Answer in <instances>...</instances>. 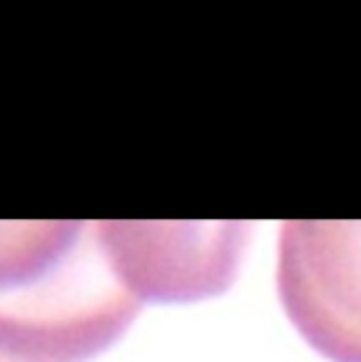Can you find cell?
Returning a JSON list of instances; mask_svg holds the SVG:
<instances>
[{
  "label": "cell",
  "instance_id": "6da1fadb",
  "mask_svg": "<svg viewBox=\"0 0 361 362\" xmlns=\"http://www.w3.org/2000/svg\"><path fill=\"white\" fill-rule=\"evenodd\" d=\"M140 308L106 221H0V362H88Z\"/></svg>",
  "mask_w": 361,
  "mask_h": 362
},
{
  "label": "cell",
  "instance_id": "7a4b0ae2",
  "mask_svg": "<svg viewBox=\"0 0 361 362\" xmlns=\"http://www.w3.org/2000/svg\"><path fill=\"white\" fill-rule=\"evenodd\" d=\"M278 293L315 352L361 362V221L283 223Z\"/></svg>",
  "mask_w": 361,
  "mask_h": 362
},
{
  "label": "cell",
  "instance_id": "3957f363",
  "mask_svg": "<svg viewBox=\"0 0 361 362\" xmlns=\"http://www.w3.org/2000/svg\"><path fill=\"white\" fill-rule=\"evenodd\" d=\"M120 271L134 296L190 303L225 292L246 246L248 223L106 221Z\"/></svg>",
  "mask_w": 361,
  "mask_h": 362
}]
</instances>
